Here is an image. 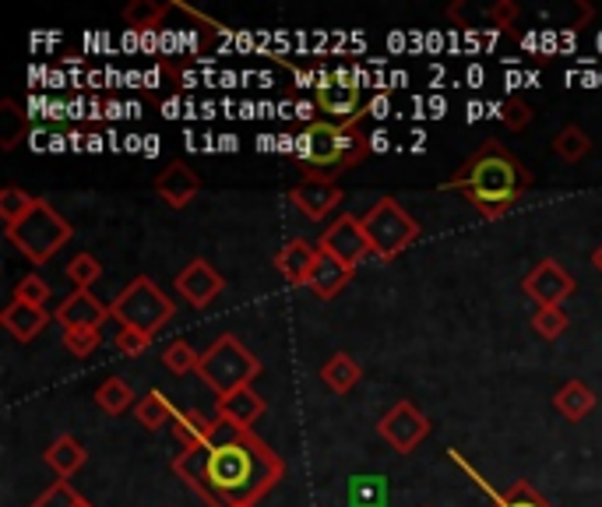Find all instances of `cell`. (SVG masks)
<instances>
[{
  "label": "cell",
  "mask_w": 602,
  "mask_h": 507,
  "mask_svg": "<svg viewBox=\"0 0 602 507\" xmlns=\"http://www.w3.org/2000/svg\"><path fill=\"white\" fill-rule=\"evenodd\" d=\"M85 148H89V152H103V138H100V134H89V138H85Z\"/></svg>",
  "instance_id": "7bdbcfd3"
},
{
  "label": "cell",
  "mask_w": 602,
  "mask_h": 507,
  "mask_svg": "<svg viewBox=\"0 0 602 507\" xmlns=\"http://www.w3.org/2000/svg\"><path fill=\"white\" fill-rule=\"evenodd\" d=\"M264 395L255 392V384L250 387H240V392H232V395H222L216 399V416L232 423V426H240V431H255V423L264 416Z\"/></svg>",
  "instance_id": "2e32d148"
},
{
  "label": "cell",
  "mask_w": 602,
  "mask_h": 507,
  "mask_svg": "<svg viewBox=\"0 0 602 507\" xmlns=\"http://www.w3.org/2000/svg\"><path fill=\"white\" fill-rule=\"evenodd\" d=\"M360 116L345 124L335 121H314L300 138H297V159L303 163V180H318V184H339L342 173H349L356 163L366 159L371 152V138L360 131Z\"/></svg>",
  "instance_id": "3957f363"
},
{
  "label": "cell",
  "mask_w": 602,
  "mask_h": 507,
  "mask_svg": "<svg viewBox=\"0 0 602 507\" xmlns=\"http://www.w3.org/2000/svg\"><path fill=\"white\" fill-rule=\"evenodd\" d=\"M106 116H110V121H116V116H124V113H121V103H106Z\"/></svg>",
  "instance_id": "ee69618b"
},
{
  "label": "cell",
  "mask_w": 602,
  "mask_h": 507,
  "mask_svg": "<svg viewBox=\"0 0 602 507\" xmlns=\"http://www.w3.org/2000/svg\"><path fill=\"white\" fill-rule=\"evenodd\" d=\"M173 473L208 507H255L286 476V462L255 434L216 416L208 441L180 447Z\"/></svg>",
  "instance_id": "6da1fadb"
},
{
  "label": "cell",
  "mask_w": 602,
  "mask_h": 507,
  "mask_svg": "<svg viewBox=\"0 0 602 507\" xmlns=\"http://www.w3.org/2000/svg\"><path fill=\"white\" fill-rule=\"evenodd\" d=\"M521 289H526V297H532L539 307H564V300L578 289V282H574L571 271H568V268H560L553 258H542V261L529 271V276H526Z\"/></svg>",
  "instance_id": "30bf717a"
},
{
  "label": "cell",
  "mask_w": 602,
  "mask_h": 507,
  "mask_svg": "<svg viewBox=\"0 0 602 507\" xmlns=\"http://www.w3.org/2000/svg\"><path fill=\"white\" fill-rule=\"evenodd\" d=\"M166 14H169V4H155V0H131V4L124 8V22L134 32H152Z\"/></svg>",
  "instance_id": "83f0119b"
},
{
  "label": "cell",
  "mask_w": 602,
  "mask_h": 507,
  "mask_svg": "<svg viewBox=\"0 0 602 507\" xmlns=\"http://www.w3.org/2000/svg\"><path fill=\"white\" fill-rule=\"evenodd\" d=\"M553 405H557V413L578 423V420H585L592 408H595V392L585 384V381H568L560 392L553 395Z\"/></svg>",
  "instance_id": "44dd1931"
},
{
  "label": "cell",
  "mask_w": 602,
  "mask_h": 507,
  "mask_svg": "<svg viewBox=\"0 0 602 507\" xmlns=\"http://www.w3.org/2000/svg\"><path fill=\"white\" fill-rule=\"evenodd\" d=\"M173 286H177V292H180V297H184L190 307L205 310V307H208V303L216 300L219 292L226 289V279H222L219 271L211 268L205 258H194V261L180 271L177 282H173Z\"/></svg>",
  "instance_id": "7c38bea8"
},
{
  "label": "cell",
  "mask_w": 602,
  "mask_h": 507,
  "mask_svg": "<svg viewBox=\"0 0 602 507\" xmlns=\"http://www.w3.org/2000/svg\"><path fill=\"white\" fill-rule=\"evenodd\" d=\"M592 265L602 271V244H599V247H595V254H592Z\"/></svg>",
  "instance_id": "bcb514c9"
},
{
  "label": "cell",
  "mask_w": 602,
  "mask_h": 507,
  "mask_svg": "<svg viewBox=\"0 0 602 507\" xmlns=\"http://www.w3.org/2000/svg\"><path fill=\"white\" fill-rule=\"evenodd\" d=\"M134 416H138L145 431H163L166 423L177 420V408H173V402L159 392V387H152V392L138 402V408H134Z\"/></svg>",
  "instance_id": "603a6c76"
},
{
  "label": "cell",
  "mask_w": 602,
  "mask_h": 507,
  "mask_svg": "<svg viewBox=\"0 0 602 507\" xmlns=\"http://www.w3.org/2000/svg\"><path fill=\"white\" fill-rule=\"evenodd\" d=\"M0 324H4L18 342H32L39 331L50 324V310L46 307H25V303L11 300L4 310H0Z\"/></svg>",
  "instance_id": "e0dca14e"
},
{
  "label": "cell",
  "mask_w": 602,
  "mask_h": 507,
  "mask_svg": "<svg viewBox=\"0 0 602 507\" xmlns=\"http://www.w3.org/2000/svg\"><path fill=\"white\" fill-rule=\"evenodd\" d=\"M95 402H100V408L106 416H121L131 408L134 392H131V384L124 377H106L100 387H95Z\"/></svg>",
  "instance_id": "484cf974"
},
{
  "label": "cell",
  "mask_w": 602,
  "mask_h": 507,
  "mask_svg": "<svg viewBox=\"0 0 602 507\" xmlns=\"http://www.w3.org/2000/svg\"><path fill=\"white\" fill-rule=\"evenodd\" d=\"M363 377V370L360 363L349 356V353H335V356H328V363L321 366V381L332 387L335 395H345V392H353V387L360 384Z\"/></svg>",
  "instance_id": "7402d4cb"
},
{
  "label": "cell",
  "mask_w": 602,
  "mask_h": 507,
  "mask_svg": "<svg viewBox=\"0 0 602 507\" xmlns=\"http://www.w3.org/2000/svg\"><path fill=\"white\" fill-rule=\"evenodd\" d=\"M211 431H216V420L201 416L198 408H187V413H177V420H173V434H177L180 447H190V444L208 441Z\"/></svg>",
  "instance_id": "d4e9b609"
},
{
  "label": "cell",
  "mask_w": 602,
  "mask_h": 507,
  "mask_svg": "<svg viewBox=\"0 0 602 507\" xmlns=\"http://www.w3.org/2000/svg\"><path fill=\"white\" fill-rule=\"evenodd\" d=\"M152 187H155V194H159V198H163L173 211H180V208H187V205L201 194V177H198V173H194L187 163L173 159V163H166L159 173H155Z\"/></svg>",
  "instance_id": "8fae6325"
},
{
  "label": "cell",
  "mask_w": 602,
  "mask_h": 507,
  "mask_svg": "<svg viewBox=\"0 0 602 507\" xmlns=\"http://www.w3.org/2000/svg\"><path fill=\"white\" fill-rule=\"evenodd\" d=\"M43 462L56 473V479H71V476L89 462V452H85V447L77 444L71 434H61V437H56V441L46 447V452H43Z\"/></svg>",
  "instance_id": "d6986e66"
},
{
  "label": "cell",
  "mask_w": 602,
  "mask_h": 507,
  "mask_svg": "<svg viewBox=\"0 0 602 507\" xmlns=\"http://www.w3.org/2000/svg\"><path fill=\"white\" fill-rule=\"evenodd\" d=\"M321 261V247L310 240H289L282 244V250L276 254V271L289 282V286H310V276Z\"/></svg>",
  "instance_id": "9a60e30c"
},
{
  "label": "cell",
  "mask_w": 602,
  "mask_h": 507,
  "mask_svg": "<svg viewBox=\"0 0 602 507\" xmlns=\"http://www.w3.org/2000/svg\"><path fill=\"white\" fill-rule=\"evenodd\" d=\"M487 18L497 29H511L515 18H518V4H515V0H497L494 8H487Z\"/></svg>",
  "instance_id": "f35d334b"
},
{
  "label": "cell",
  "mask_w": 602,
  "mask_h": 507,
  "mask_svg": "<svg viewBox=\"0 0 602 507\" xmlns=\"http://www.w3.org/2000/svg\"><path fill=\"white\" fill-rule=\"evenodd\" d=\"M318 247L324 254H332V258L342 261L345 268H353V271L366 261V254H374L371 240H366V232H363L360 216H339L332 226L321 232Z\"/></svg>",
  "instance_id": "9c48e42d"
},
{
  "label": "cell",
  "mask_w": 602,
  "mask_h": 507,
  "mask_svg": "<svg viewBox=\"0 0 602 507\" xmlns=\"http://www.w3.org/2000/svg\"><path fill=\"white\" fill-rule=\"evenodd\" d=\"M159 152V138H145V155H155Z\"/></svg>",
  "instance_id": "f6af8a7d"
},
{
  "label": "cell",
  "mask_w": 602,
  "mask_h": 507,
  "mask_svg": "<svg viewBox=\"0 0 602 507\" xmlns=\"http://www.w3.org/2000/svg\"><path fill=\"white\" fill-rule=\"evenodd\" d=\"M314 110H318V103H300L297 106V116H300V121H307V127L314 124V121H310V116H314Z\"/></svg>",
  "instance_id": "b9f144b4"
},
{
  "label": "cell",
  "mask_w": 602,
  "mask_h": 507,
  "mask_svg": "<svg viewBox=\"0 0 602 507\" xmlns=\"http://www.w3.org/2000/svg\"><path fill=\"white\" fill-rule=\"evenodd\" d=\"M532 106L526 100H518V95H511L508 103H504V113H500V124L508 131H526L532 124Z\"/></svg>",
  "instance_id": "8d00e7d4"
},
{
  "label": "cell",
  "mask_w": 602,
  "mask_h": 507,
  "mask_svg": "<svg viewBox=\"0 0 602 507\" xmlns=\"http://www.w3.org/2000/svg\"><path fill=\"white\" fill-rule=\"evenodd\" d=\"M110 310H113V321H121V328H134V331H145V335H155V331H163L173 321L177 303L155 286L152 276H138V279H131L121 297L110 303Z\"/></svg>",
  "instance_id": "8992f818"
},
{
  "label": "cell",
  "mask_w": 602,
  "mask_h": 507,
  "mask_svg": "<svg viewBox=\"0 0 602 507\" xmlns=\"http://www.w3.org/2000/svg\"><path fill=\"white\" fill-rule=\"evenodd\" d=\"M4 237L18 247V254H22L29 265H46L53 254L74 237V226L50 201L39 198L22 223L4 229Z\"/></svg>",
  "instance_id": "5b68a950"
},
{
  "label": "cell",
  "mask_w": 602,
  "mask_h": 507,
  "mask_svg": "<svg viewBox=\"0 0 602 507\" xmlns=\"http://www.w3.org/2000/svg\"><path fill=\"white\" fill-rule=\"evenodd\" d=\"M360 223L366 240H371L374 258L381 261H395L398 254H405L419 240V223L395 198H381Z\"/></svg>",
  "instance_id": "52a82bcc"
},
{
  "label": "cell",
  "mask_w": 602,
  "mask_h": 507,
  "mask_svg": "<svg viewBox=\"0 0 602 507\" xmlns=\"http://www.w3.org/2000/svg\"><path fill=\"white\" fill-rule=\"evenodd\" d=\"M387 148H392V138H387V131H374L371 134V152H387Z\"/></svg>",
  "instance_id": "60d3db41"
},
{
  "label": "cell",
  "mask_w": 602,
  "mask_h": 507,
  "mask_svg": "<svg viewBox=\"0 0 602 507\" xmlns=\"http://www.w3.org/2000/svg\"><path fill=\"white\" fill-rule=\"evenodd\" d=\"M11 300L25 303V307H46V300H50V282H46L43 276H25V279H18V282H14V292H11Z\"/></svg>",
  "instance_id": "e575fe53"
},
{
  "label": "cell",
  "mask_w": 602,
  "mask_h": 507,
  "mask_svg": "<svg viewBox=\"0 0 602 507\" xmlns=\"http://www.w3.org/2000/svg\"><path fill=\"white\" fill-rule=\"evenodd\" d=\"M529 187H532L529 166L500 142H487L479 152H473L469 159L458 166V173H452V177L440 184V190H458L461 198L490 223L508 216L529 194Z\"/></svg>",
  "instance_id": "7a4b0ae2"
},
{
  "label": "cell",
  "mask_w": 602,
  "mask_h": 507,
  "mask_svg": "<svg viewBox=\"0 0 602 507\" xmlns=\"http://www.w3.org/2000/svg\"><path fill=\"white\" fill-rule=\"evenodd\" d=\"M56 324H61L64 331H71V328H100L103 321H110L113 318V310L95 297L92 289H74L71 297L56 307Z\"/></svg>",
  "instance_id": "5bb4252c"
},
{
  "label": "cell",
  "mask_w": 602,
  "mask_h": 507,
  "mask_svg": "<svg viewBox=\"0 0 602 507\" xmlns=\"http://www.w3.org/2000/svg\"><path fill=\"white\" fill-rule=\"evenodd\" d=\"M490 507H553L547 497H542L536 486H529L526 479L515 483L511 490H504L490 500Z\"/></svg>",
  "instance_id": "1f68e13d"
},
{
  "label": "cell",
  "mask_w": 602,
  "mask_h": 507,
  "mask_svg": "<svg viewBox=\"0 0 602 507\" xmlns=\"http://www.w3.org/2000/svg\"><path fill=\"white\" fill-rule=\"evenodd\" d=\"M163 366L169 370V374H177V377H184V374H198V366H201V356L194 353V349L187 345V342H173L166 353H163Z\"/></svg>",
  "instance_id": "d6a6232c"
},
{
  "label": "cell",
  "mask_w": 602,
  "mask_h": 507,
  "mask_svg": "<svg viewBox=\"0 0 602 507\" xmlns=\"http://www.w3.org/2000/svg\"><path fill=\"white\" fill-rule=\"evenodd\" d=\"M589 148H592V138L578 124H568L553 134V155L564 163H581L589 155Z\"/></svg>",
  "instance_id": "cb8c5ba5"
},
{
  "label": "cell",
  "mask_w": 602,
  "mask_h": 507,
  "mask_svg": "<svg viewBox=\"0 0 602 507\" xmlns=\"http://www.w3.org/2000/svg\"><path fill=\"white\" fill-rule=\"evenodd\" d=\"M366 113H371L374 121H384V116L392 113V100H387V95H374V100L366 103Z\"/></svg>",
  "instance_id": "ab89813d"
},
{
  "label": "cell",
  "mask_w": 602,
  "mask_h": 507,
  "mask_svg": "<svg viewBox=\"0 0 602 507\" xmlns=\"http://www.w3.org/2000/svg\"><path fill=\"white\" fill-rule=\"evenodd\" d=\"M35 201L39 198H32V194L22 190V187H4V190H0V219H4V229L14 226V223H22L29 211L35 208Z\"/></svg>",
  "instance_id": "f1b7e54d"
},
{
  "label": "cell",
  "mask_w": 602,
  "mask_h": 507,
  "mask_svg": "<svg viewBox=\"0 0 602 507\" xmlns=\"http://www.w3.org/2000/svg\"><path fill=\"white\" fill-rule=\"evenodd\" d=\"M25 134H29V116L18 110V103L4 100L0 103V148L11 152Z\"/></svg>",
  "instance_id": "4316f807"
},
{
  "label": "cell",
  "mask_w": 602,
  "mask_h": 507,
  "mask_svg": "<svg viewBox=\"0 0 602 507\" xmlns=\"http://www.w3.org/2000/svg\"><path fill=\"white\" fill-rule=\"evenodd\" d=\"M68 279L74 282V289H92V282L103 279V265L95 254H74V258L68 261Z\"/></svg>",
  "instance_id": "4dcf8cb0"
},
{
  "label": "cell",
  "mask_w": 602,
  "mask_h": 507,
  "mask_svg": "<svg viewBox=\"0 0 602 507\" xmlns=\"http://www.w3.org/2000/svg\"><path fill=\"white\" fill-rule=\"evenodd\" d=\"M318 110L332 116L335 124H345L353 121V116H360V89L349 85V82H335L318 92Z\"/></svg>",
  "instance_id": "ac0fdd59"
},
{
  "label": "cell",
  "mask_w": 602,
  "mask_h": 507,
  "mask_svg": "<svg viewBox=\"0 0 602 507\" xmlns=\"http://www.w3.org/2000/svg\"><path fill=\"white\" fill-rule=\"evenodd\" d=\"M377 434L384 437V444H392L398 455H413L423 444V437L430 434V420H426L409 399H402L395 408L384 413V420L377 423Z\"/></svg>",
  "instance_id": "ba28073f"
},
{
  "label": "cell",
  "mask_w": 602,
  "mask_h": 507,
  "mask_svg": "<svg viewBox=\"0 0 602 507\" xmlns=\"http://www.w3.org/2000/svg\"><path fill=\"white\" fill-rule=\"evenodd\" d=\"M77 497H82V494H74V486H71L68 479H56V483L46 486V490L39 494L29 507H74Z\"/></svg>",
  "instance_id": "d590c367"
},
{
  "label": "cell",
  "mask_w": 602,
  "mask_h": 507,
  "mask_svg": "<svg viewBox=\"0 0 602 507\" xmlns=\"http://www.w3.org/2000/svg\"><path fill=\"white\" fill-rule=\"evenodd\" d=\"M568 314H564V307H539L536 314H532V331L539 339H547V342H553V339H560L568 331Z\"/></svg>",
  "instance_id": "f546056e"
},
{
  "label": "cell",
  "mask_w": 602,
  "mask_h": 507,
  "mask_svg": "<svg viewBox=\"0 0 602 507\" xmlns=\"http://www.w3.org/2000/svg\"><path fill=\"white\" fill-rule=\"evenodd\" d=\"M349 282H353V268H345L332 254L321 250V261L314 268V276H310V289H314L321 300H335Z\"/></svg>",
  "instance_id": "ffe728a7"
},
{
  "label": "cell",
  "mask_w": 602,
  "mask_h": 507,
  "mask_svg": "<svg viewBox=\"0 0 602 507\" xmlns=\"http://www.w3.org/2000/svg\"><path fill=\"white\" fill-rule=\"evenodd\" d=\"M100 345H103L100 328H71V331H64V349H68L71 356H77V360L92 356Z\"/></svg>",
  "instance_id": "836d02e7"
},
{
  "label": "cell",
  "mask_w": 602,
  "mask_h": 507,
  "mask_svg": "<svg viewBox=\"0 0 602 507\" xmlns=\"http://www.w3.org/2000/svg\"><path fill=\"white\" fill-rule=\"evenodd\" d=\"M286 198L293 201L310 223H321V219H328V216H332V211L345 201V190H342L339 184L300 180L297 187H289Z\"/></svg>",
  "instance_id": "4fadbf2b"
},
{
  "label": "cell",
  "mask_w": 602,
  "mask_h": 507,
  "mask_svg": "<svg viewBox=\"0 0 602 507\" xmlns=\"http://www.w3.org/2000/svg\"><path fill=\"white\" fill-rule=\"evenodd\" d=\"M113 345L121 349L124 356H142L145 349L152 345V335H145V331H134V328H121V331H116Z\"/></svg>",
  "instance_id": "74e56055"
},
{
  "label": "cell",
  "mask_w": 602,
  "mask_h": 507,
  "mask_svg": "<svg viewBox=\"0 0 602 507\" xmlns=\"http://www.w3.org/2000/svg\"><path fill=\"white\" fill-rule=\"evenodd\" d=\"M261 370H264L261 360L237 335H222L201 353L198 377L216 392V399H222L240 392V387H250L261 377Z\"/></svg>",
  "instance_id": "277c9868"
}]
</instances>
